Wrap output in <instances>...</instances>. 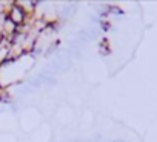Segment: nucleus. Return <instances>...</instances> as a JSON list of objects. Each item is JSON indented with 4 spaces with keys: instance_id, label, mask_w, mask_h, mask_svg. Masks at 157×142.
<instances>
[{
    "instance_id": "nucleus-1",
    "label": "nucleus",
    "mask_w": 157,
    "mask_h": 142,
    "mask_svg": "<svg viewBox=\"0 0 157 142\" xmlns=\"http://www.w3.org/2000/svg\"><path fill=\"white\" fill-rule=\"evenodd\" d=\"M6 17H8L13 23H16V25L19 26V25L23 22V19H25V11H23V8H22L20 5H13L11 10L8 11Z\"/></svg>"
}]
</instances>
